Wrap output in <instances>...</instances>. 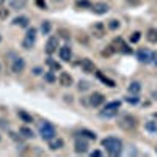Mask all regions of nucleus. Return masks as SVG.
<instances>
[{"label":"nucleus","instance_id":"37998d69","mask_svg":"<svg viewBox=\"0 0 157 157\" xmlns=\"http://www.w3.org/2000/svg\"><path fill=\"white\" fill-rule=\"evenodd\" d=\"M2 2H3V0H0V3H2Z\"/></svg>","mask_w":157,"mask_h":157},{"label":"nucleus","instance_id":"6ab92c4d","mask_svg":"<svg viewBox=\"0 0 157 157\" xmlns=\"http://www.w3.org/2000/svg\"><path fill=\"white\" fill-rule=\"evenodd\" d=\"M19 134H21L24 138H33V137H35L33 130H32L29 126H22V127L19 129Z\"/></svg>","mask_w":157,"mask_h":157},{"label":"nucleus","instance_id":"f257e3e1","mask_svg":"<svg viewBox=\"0 0 157 157\" xmlns=\"http://www.w3.org/2000/svg\"><path fill=\"white\" fill-rule=\"evenodd\" d=\"M102 146L107 149L110 155H120L123 151V141L116 137H107L102 140Z\"/></svg>","mask_w":157,"mask_h":157},{"label":"nucleus","instance_id":"2eb2a0df","mask_svg":"<svg viewBox=\"0 0 157 157\" xmlns=\"http://www.w3.org/2000/svg\"><path fill=\"white\" fill-rule=\"evenodd\" d=\"M91 11H93L94 14H99V16L107 14V13H109V5H107V3H104V2L94 3L93 6H91Z\"/></svg>","mask_w":157,"mask_h":157},{"label":"nucleus","instance_id":"b1692460","mask_svg":"<svg viewBox=\"0 0 157 157\" xmlns=\"http://www.w3.org/2000/svg\"><path fill=\"white\" fill-rule=\"evenodd\" d=\"M140 91H141V85L138 82H132V83L129 85V93L130 94H138Z\"/></svg>","mask_w":157,"mask_h":157},{"label":"nucleus","instance_id":"412c9836","mask_svg":"<svg viewBox=\"0 0 157 157\" xmlns=\"http://www.w3.org/2000/svg\"><path fill=\"white\" fill-rule=\"evenodd\" d=\"M78 135H82V137H85L88 140H96L98 138V135L93 132V130H88V129H82L80 132H78Z\"/></svg>","mask_w":157,"mask_h":157},{"label":"nucleus","instance_id":"2f4dec72","mask_svg":"<svg viewBox=\"0 0 157 157\" xmlns=\"http://www.w3.org/2000/svg\"><path fill=\"white\" fill-rule=\"evenodd\" d=\"M138 101H140V98L137 94H130L126 98V102H129V104H138Z\"/></svg>","mask_w":157,"mask_h":157},{"label":"nucleus","instance_id":"f704fd0d","mask_svg":"<svg viewBox=\"0 0 157 157\" xmlns=\"http://www.w3.org/2000/svg\"><path fill=\"white\" fill-rule=\"evenodd\" d=\"M46 80H47V82H54V80H55L54 71H49V72H46Z\"/></svg>","mask_w":157,"mask_h":157},{"label":"nucleus","instance_id":"4c0bfd02","mask_svg":"<svg viewBox=\"0 0 157 157\" xmlns=\"http://www.w3.org/2000/svg\"><path fill=\"white\" fill-rule=\"evenodd\" d=\"M101 155H102V152H101V151H98V149L91 152V157H101Z\"/></svg>","mask_w":157,"mask_h":157},{"label":"nucleus","instance_id":"5701e85b","mask_svg":"<svg viewBox=\"0 0 157 157\" xmlns=\"http://www.w3.org/2000/svg\"><path fill=\"white\" fill-rule=\"evenodd\" d=\"M17 116L21 118V120H22L24 123H33V118H32V115H29L25 110H19V112H17Z\"/></svg>","mask_w":157,"mask_h":157},{"label":"nucleus","instance_id":"c03bdc74","mask_svg":"<svg viewBox=\"0 0 157 157\" xmlns=\"http://www.w3.org/2000/svg\"><path fill=\"white\" fill-rule=\"evenodd\" d=\"M155 152H157V148H155Z\"/></svg>","mask_w":157,"mask_h":157},{"label":"nucleus","instance_id":"c756f323","mask_svg":"<svg viewBox=\"0 0 157 157\" xmlns=\"http://www.w3.org/2000/svg\"><path fill=\"white\" fill-rule=\"evenodd\" d=\"M115 54V49H113V46L110 44L107 49H104L102 50V57H110V55H113Z\"/></svg>","mask_w":157,"mask_h":157},{"label":"nucleus","instance_id":"f8f14e48","mask_svg":"<svg viewBox=\"0 0 157 157\" xmlns=\"http://www.w3.org/2000/svg\"><path fill=\"white\" fill-rule=\"evenodd\" d=\"M80 68H82V71L86 72V74H94V72H96L94 63L91 61L90 58H83V60L80 61Z\"/></svg>","mask_w":157,"mask_h":157},{"label":"nucleus","instance_id":"423d86ee","mask_svg":"<svg viewBox=\"0 0 157 157\" xmlns=\"http://www.w3.org/2000/svg\"><path fill=\"white\" fill-rule=\"evenodd\" d=\"M115 52H121V54H132V49H130L126 43H124V39L123 38H115L113 39V43H112Z\"/></svg>","mask_w":157,"mask_h":157},{"label":"nucleus","instance_id":"4be33fe9","mask_svg":"<svg viewBox=\"0 0 157 157\" xmlns=\"http://www.w3.org/2000/svg\"><path fill=\"white\" fill-rule=\"evenodd\" d=\"M13 24H14V25H19V27H29V17L19 16V17H16L14 21H13Z\"/></svg>","mask_w":157,"mask_h":157},{"label":"nucleus","instance_id":"aec40b11","mask_svg":"<svg viewBox=\"0 0 157 157\" xmlns=\"http://www.w3.org/2000/svg\"><path fill=\"white\" fill-rule=\"evenodd\" d=\"M145 129L148 130L149 134H152V135H157V121H146V124H145Z\"/></svg>","mask_w":157,"mask_h":157},{"label":"nucleus","instance_id":"dca6fc26","mask_svg":"<svg viewBox=\"0 0 157 157\" xmlns=\"http://www.w3.org/2000/svg\"><path fill=\"white\" fill-rule=\"evenodd\" d=\"M63 146H64V141H63L61 138H58V137H55L54 140L49 141V149H52V151H58V149H61Z\"/></svg>","mask_w":157,"mask_h":157},{"label":"nucleus","instance_id":"473e14b6","mask_svg":"<svg viewBox=\"0 0 157 157\" xmlns=\"http://www.w3.org/2000/svg\"><path fill=\"white\" fill-rule=\"evenodd\" d=\"M140 36H141L140 32H134L132 35H130V43H138L140 41Z\"/></svg>","mask_w":157,"mask_h":157},{"label":"nucleus","instance_id":"9b49d317","mask_svg":"<svg viewBox=\"0 0 157 157\" xmlns=\"http://www.w3.org/2000/svg\"><path fill=\"white\" fill-rule=\"evenodd\" d=\"M91 32H93V36L94 38L101 39V38L105 36V25H104L102 22H96L93 27H91Z\"/></svg>","mask_w":157,"mask_h":157},{"label":"nucleus","instance_id":"ddd939ff","mask_svg":"<svg viewBox=\"0 0 157 157\" xmlns=\"http://www.w3.org/2000/svg\"><path fill=\"white\" fill-rule=\"evenodd\" d=\"M58 55H60V60H63V61H71V58H72V50H71L69 46H61V47L58 49Z\"/></svg>","mask_w":157,"mask_h":157},{"label":"nucleus","instance_id":"f3484780","mask_svg":"<svg viewBox=\"0 0 157 157\" xmlns=\"http://www.w3.org/2000/svg\"><path fill=\"white\" fill-rule=\"evenodd\" d=\"M118 112H120V109H104V110H101V113H99V116L101 118H115L116 115H118Z\"/></svg>","mask_w":157,"mask_h":157},{"label":"nucleus","instance_id":"c9c22d12","mask_svg":"<svg viewBox=\"0 0 157 157\" xmlns=\"http://www.w3.org/2000/svg\"><path fill=\"white\" fill-rule=\"evenodd\" d=\"M36 6H39L41 10H46V8H47V5H46L44 0H36Z\"/></svg>","mask_w":157,"mask_h":157},{"label":"nucleus","instance_id":"20e7f679","mask_svg":"<svg viewBox=\"0 0 157 157\" xmlns=\"http://www.w3.org/2000/svg\"><path fill=\"white\" fill-rule=\"evenodd\" d=\"M35 41H36V29L32 27V29L27 30V33H25V36L22 39V47L29 50L35 46Z\"/></svg>","mask_w":157,"mask_h":157},{"label":"nucleus","instance_id":"7ed1b4c3","mask_svg":"<svg viewBox=\"0 0 157 157\" xmlns=\"http://www.w3.org/2000/svg\"><path fill=\"white\" fill-rule=\"evenodd\" d=\"M39 135H41V138L46 140V141L54 140V138L57 137L55 127L52 126L50 123H47V121H43L41 124H39Z\"/></svg>","mask_w":157,"mask_h":157},{"label":"nucleus","instance_id":"cd10ccee","mask_svg":"<svg viewBox=\"0 0 157 157\" xmlns=\"http://www.w3.org/2000/svg\"><path fill=\"white\" fill-rule=\"evenodd\" d=\"M10 6L11 8H16V10H21V8L25 6V2H24V0H13V2L10 3Z\"/></svg>","mask_w":157,"mask_h":157},{"label":"nucleus","instance_id":"bb28decb","mask_svg":"<svg viewBox=\"0 0 157 157\" xmlns=\"http://www.w3.org/2000/svg\"><path fill=\"white\" fill-rule=\"evenodd\" d=\"M47 66L50 68V71H60V69H61V66H60V63L54 61V60H52V58H47Z\"/></svg>","mask_w":157,"mask_h":157},{"label":"nucleus","instance_id":"4468645a","mask_svg":"<svg viewBox=\"0 0 157 157\" xmlns=\"http://www.w3.org/2000/svg\"><path fill=\"white\" fill-rule=\"evenodd\" d=\"M58 82H60L61 86H71V85L74 83V78H72V75H71L69 72H60Z\"/></svg>","mask_w":157,"mask_h":157},{"label":"nucleus","instance_id":"58836bf2","mask_svg":"<svg viewBox=\"0 0 157 157\" xmlns=\"http://www.w3.org/2000/svg\"><path fill=\"white\" fill-rule=\"evenodd\" d=\"M41 72H43V69H41V68H35V69H33V74H35V75H39Z\"/></svg>","mask_w":157,"mask_h":157},{"label":"nucleus","instance_id":"6e6552de","mask_svg":"<svg viewBox=\"0 0 157 157\" xmlns=\"http://www.w3.org/2000/svg\"><path fill=\"white\" fill-rule=\"evenodd\" d=\"M57 47H58V38L57 36H50L47 39V43H46L44 50H46L47 55H52V54H55V52H57Z\"/></svg>","mask_w":157,"mask_h":157},{"label":"nucleus","instance_id":"1a4fd4ad","mask_svg":"<svg viewBox=\"0 0 157 157\" xmlns=\"http://www.w3.org/2000/svg\"><path fill=\"white\" fill-rule=\"evenodd\" d=\"M24 69H25V60L24 58L17 57V58L13 60V64H11V71L13 72H14V74H21V72H24Z\"/></svg>","mask_w":157,"mask_h":157},{"label":"nucleus","instance_id":"c85d7f7f","mask_svg":"<svg viewBox=\"0 0 157 157\" xmlns=\"http://www.w3.org/2000/svg\"><path fill=\"white\" fill-rule=\"evenodd\" d=\"M75 6H77V8H91L93 5H91L88 0H77V2H75Z\"/></svg>","mask_w":157,"mask_h":157},{"label":"nucleus","instance_id":"e433bc0d","mask_svg":"<svg viewBox=\"0 0 157 157\" xmlns=\"http://www.w3.org/2000/svg\"><path fill=\"white\" fill-rule=\"evenodd\" d=\"M8 14H10L8 10H0V17H2V19H6V17H8Z\"/></svg>","mask_w":157,"mask_h":157},{"label":"nucleus","instance_id":"f03ea898","mask_svg":"<svg viewBox=\"0 0 157 157\" xmlns=\"http://www.w3.org/2000/svg\"><path fill=\"white\" fill-rule=\"evenodd\" d=\"M138 126V120L134 115H121L118 118V127L126 130V132H132Z\"/></svg>","mask_w":157,"mask_h":157},{"label":"nucleus","instance_id":"ea45409f","mask_svg":"<svg viewBox=\"0 0 157 157\" xmlns=\"http://www.w3.org/2000/svg\"><path fill=\"white\" fill-rule=\"evenodd\" d=\"M152 63H154V66L157 68V52L154 54V57H152Z\"/></svg>","mask_w":157,"mask_h":157},{"label":"nucleus","instance_id":"a878e982","mask_svg":"<svg viewBox=\"0 0 157 157\" xmlns=\"http://www.w3.org/2000/svg\"><path fill=\"white\" fill-rule=\"evenodd\" d=\"M146 38H148L149 43H157V30H155V29H149Z\"/></svg>","mask_w":157,"mask_h":157},{"label":"nucleus","instance_id":"9d476101","mask_svg":"<svg viewBox=\"0 0 157 157\" xmlns=\"http://www.w3.org/2000/svg\"><path fill=\"white\" fill-rule=\"evenodd\" d=\"M104 102H105V96L102 93H93L90 96V105L91 107H101Z\"/></svg>","mask_w":157,"mask_h":157},{"label":"nucleus","instance_id":"a19ab883","mask_svg":"<svg viewBox=\"0 0 157 157\" xmlns=\"http://www.w3.org/2000/svg\"><path fill=\"white\" fill-rule=\"evenodd\" d=\"M54 2H61V0H54Z\"/></svg>","mask_w":157,"mask_h":157},{"label":"nucleus","instance_id":"39448f33","mask_svg":"<svg viewBox=\"0 0 157 157\" xmlns=\"http://www.w3.org/2000/svg\"><path fill=\"white\" fill-rule=\"evenodd\" d=\"M88 148H90L88 138H85V137H82V135L75 138V141H74V149H75L77 154H85V152H88Z\"/></svg>","mask_w":157,"mask_h":157},{"label":"nucleus","instance_id":"0eeeda50","mask_svg":"<svg viewBox=\"0 0 157 157\" xmlns=\"http://www.w3.org/2000/svg\"><path fill=\"white\" fill-rule=\"evenodd\" d=\"M152 57H154V52H151L149 49H145V47H141L137 50V58L141 61V63H152Z\"/></svg>","mask_w":157,"mask_h":157},{"label":"nucleus","instance_id":"79ce46f5","mask_svg":"<svg viewBox=\"0 0 157 157\" xmlns=\"http://www.w3.org/2000/svg\"><path fill=\"white\" fill-rule=\"evenodd\" d=\"M0 41H2V35H0Z\"/></svg>","mask_w":157,"mask_h":157},{"label":"nucleus","instance_id":"a211bd4d","mask_svg":"<svg viewBox=\"0 0 157 157\" xmlns=\"http://www.w3.org/2000/svg\"><path fill=\"white\" fill-rule=\"evenodd\" d=\"M96 77L99 78V80L104 83V85H107V86H110V88H113L115 86V82L112 80V78H109V77H105V75H104L101 71H96Z\"/></svg>","mask_w":157,"mask_h":157},{"label":"nucleus","instance_id":"7c9ffc66","mask_svg":"<svg viewBox=\"0 0 157 157\" xmlns=\"http://www.w3.org/2000/svg\"><path fill=\"white\" fill-rule=\"evenodd\" d=\"M109 29H110V30H118V29H120V21L112 19V21L109 22Z\"/></svg>","mask_w":157,"mask_h":157},{"label":"nucleus","instance_id":"72a5a7b5","mask_svg":"<svg viewBox=\"0 0 157 157\" xmlns=\"http://www.w3.org/2000/svg\"><path fill=\"white\" fill-rule=\"evenodd\" d=\"M88 88H90V83L86 80H80V82H78V90H80V91H86Z\"/></svg>","mask_w":157,"mask_h":157},{"label":"nucleus","instance_id":"393cba45","mask_svg":"<svg viewBox=\"0 0 157 157\" xmlns=\"http://www.w3.org/2000/svg\"><path fill=\"white\" fill-rule=\"evenodd\" d=\"M50 30H52V24H50L49 21H44V22L41 24V33H43V35H49Z\"/></svg>","mask_w":157,"mask_h":157}]
</instances>
